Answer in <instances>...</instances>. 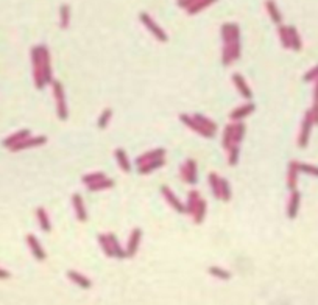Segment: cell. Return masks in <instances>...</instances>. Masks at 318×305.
Here are the masks:
<instances>
[{
  "mask_svg": "<svg viewBox=\"0 0 318 305\" xmlns=\"http://www.w3.org/2000/svg\"><path fill=\"white\" fill-rule=\"evenodd\" d=\"M51 89H53V96L56 103V117L61 122H66L69 118V108H67V101H66V94L61 81L58 80L51 81Z\"/></svg>",
  "mask_w": 318,
  "mask_h": 305,
  "instance_id": "obj_1",
  "label": "cell"
},
{
  "mask_svg": "<svg viewBox=\"0 0 318 305\" xmlns=\"http://www.w3.org/2000/svg\"><path fill=\"white\" fill-rule=\"evenodd\" d=\"M32 55V65H33V80H34V86L36 89L42 91L46 87V81H44L42 75V55H41V46H36L30 51Z\"/></svg>",
  "mask_w": 318,
  "mask_h": 305,
  "instance_id": "obj_2",
  "label": "cell"
},
{
  "mask_svg": "<svg viewBox=\"0 0 318 305\" xmlns=\"http://www.w3.org/2000/svg\"><path fill=\"white\" fill-rule=\"evenodd\" d=\"M139 20L142 22V25L149 30V32L156 38L161 44H166V42H168V36H167V33L162 30L156 22L153 20V17L150 16L149 13H145V11H142L139 14Z\"/></svg>",
  "mask_w": 318,
  "mask_h": 305,
  "instance_id": "obj_3",
  "label": "cell"
},
{
  "mask_svg": "<svg viewBox=\"0 0 318 305\" xmlns=\"http://www.w3.org/2000/svg\"><path fill=\"white\" fill-rule=\"evenodd\" d=\"M312 115H310V109L306 111L304 118L301 122V131H300V136H298V146L300 148H306L309 144V137H310V131H312Z\"/></svg>",
  "mask_w": 318,
  "mask_h": 305,
  "instance_id": "obj_4",
  "label": "cell"
},
{
  "mask_svg": "<svg viewBox=\"0 0 318 305\" xmlns=\"http://www.w3.org/2000/svg\"><path fill=\"white\" fill-rule=\"evenodd\" d=\"M47 144V137L46 136H36V137H27L24 139L22 142L13 145L10 148V151L13 153H17V151H22V150H28V148H36V146H42Z\"/></svg>",
  "mask_w": 318,
  "mask_h": 305,
  "instance_id": "obj_5",
  "label": "cell"
},
{
  "mask_svg": "<svg viewBox=\"0 0 318 305\" xmlns=\"http://www.w3.org/2000/svg\"><path fill=\"white\" fill-rule=\"evenodd\" d=\"M180 120L187 126V128H190L194 132H197V134H200V136H203V137H206V139H212L216 134L214 132H211V131H208V129H204L201 125H200L194 117L192 115H187V114H181L180 115Z\"/></svg>",
  "mask_w": 318,
  "mask_h": 305,
  "instance_id": "obj_6",
  "label": "cell"
},
{
  "mask_svg": "<svg viewBox=\"0 0 318 305\" xmlns=\"http://www.w3.org/2000/svg\"><path fill=\"white\" fill-rule=\"evenodd\" d=\"M181 179L190 185L197 184V162L194 159H187L184 165H181Z\"/></svg>",
  "mask_w": 318,
  "mask_h": 305,
  "instance_id": "obj_7",
  "label": "cell"
},
{
  "mask_svg": "<svg viewBox=\"0 0 318 305\" xmlns=\"http://www.w3.org/2000/svg\"><path fill=\"white\" fill-rule=\"evenodd\" d=\"M161 193H162V196L166 198V201L168 203V206H172V209L175 212H178V213H184L186 212V206H184L180 198L175 195V193L172 192V189L167 187V185H162L161 187Z\"/></svg>",
  "mask_w": 318,
  "mask_h": 305,
  "instance_id": "obj_8",
  "label": "cell"
},
{
  "mask_svg": "<svg viewBox=\"0 0 318 305\" xmlns=\"http://www.w3.org/2000/svg\"><path fill=\"white\" fill-rule=\"evenodd\" d=\"M140 240H142V229L140 227H134L131 230L130 234V239H128V243H127V257L131 258L137 254V249H139V244H140Z\"/></svg>",
  "mask_w": 318,
  "mask_h": 305,
  "instance_id": "obj_9",
  "label": "cell"
},
{
  "mask_svg": "<svg viewBox=\"0 0 318 305\" xmlns=\"http://www.w3.org/2000/svg\"><path fill=\"white\" fill-rule=\"evenodd\" d=\"M223 44H233V41L240 39V28L237 24H223L220 28Z\"/></svg>",
  "mask_w": 318,
  "mask_h": 305,
  "instance_id": "obj_10",
  "label": "cell"
},
{
  "mask_svg": "<svg viewBox=\"0 0 318 305\" xmlns=\"http://www.w3.org/2000/svg\"><path fill=\"white\" fill-rule=\"evenodd\" d=\"M41 55H42V75L46 84H51L53 81V72H51V61H50V50L47 46H41Z\"/></svg>",
  "mask_w": 318,
  "mask_h": 305,
  "instance_id": "obj_11",
  "label": "cell"
},
{
  "mask_svg": "<svg viewBox=\"0 0 318 305\" xmlns=\"http://www.w3.org/2000/svg\"><path fill=\"white\" fill-rule=\"evenodd\" d=\"M290 198H288V204H287V217L288 220H295L300 212V204H301V193L298 189L290 190Z\"/></svg>",
  "mask_w": 318,
  "mask_h": 305,
  "instance_id": "obj_12",
  "label": "cell"
},
{
  "mask_svg": "<svg viewBox=\"0 0 318 305\" xmlns=\"http://www.w3.org/2000/svg\"><path fill=\"white\" fill-rule=\"evenodd\" d=\"M27 244H28V248H30L32 254L34 256L36 260H39V262H44V260L47 258L46 251H44V248L41 246L39 240L36 239L33 234H28V235H27Z\"/></svg>",
  "mask_w": 318,
  "mask_h": 305,
  "instance_id": "obj_13",
  "label": "cell"
},
{
  "mask_svg": "<svg viewBox=\"0 0 318 305\" xmlns=\"http://www.w3.org/2000/svg\"><path fill=\"white\" fill-rule=\"evenodd\" d=\"M72 206H73V210H75L77 220L81 221V223H84L87 220V212H86L84 199L81 198L80 193H73V195H72Z\"/></svg>",
  "mask_w": 318,
  "mask_h": 305,
  "instance_id": "obj_14",
  "label": "cell"
},
{
  "mask_svg": "<svg viewBox=\"0 0 318 305\" xmlns=\"http://www.w3.org/2000/svg\"><path fill=\"white\" fill-rule=\"evenodd\" d=\"M233 83H234L235 89H237V92L243 96V98H245V100L253 98V92H251V89L247 84L245 78H243L240 73H234V75H233Z\"/></svg>",
  "mask_w": 318,
  "mask_h": 305,
  "instance_id": "obj_15",
  "label": "cell"
},
{
  "mask_svg": "<svg viewBox=\"0 0 318 305\" xmlns=\"http://www.w3.org/2000/svg\"><path fill=\"white\" fill-rule=\"evenodd\" d=\"M254 111H256L254 103H247V105L239 106L237 109H234L233 112L229 114V118H231L233 122H239V120H243V118H247L250 114H253Z\"/></svg>",
  "mask_w": 318,
  "mask_h": 305,
  "instance_id": "obj_16",
  "label": "cell"
},
{
  "mask_svg": "<svg viewBox=\"0 0 318 305\" xmlns=\"http://www.w3.org/2000/svg\"><path fill=\"white\" fill-rule=\"evenodd\" d=\"M298 161H292L288 163V170H287V187L288 190H295L298 185Z\"/></svg>",
  "mask_w": 318,
  "mask_h": 305,
  "instance_id": "obj_17",
  "label": "cell"
},
{
  "mask_svg": "<svg viewBox=\"0 0 318 305\" xmlns=\"http://www.w3.org/2000/svg\"><path fill=\"white\" fill-rule=\"evenodd\" d=\"M164 165H166L164 158H159V159H154V161H149V162L140 163V165H137V172L140 175H149V173H153L154 170L162 168Z\"/></svg>",
  "mask_w": 318,
  "mask_h": 305,
  "instance_id": "obj_18",
  "label": "cell"
},
{
  "mask_svg": "<svg viewBox=\"0 0 318 305\" xmlns=\"http://www.w3.org/2000/svg\"><path fill=\"white\" fill-rule=\"evenodd\" d=\"M265 10H267L273 24H276V25L283 24V14H281L275 0H265Z\"/></svg>",
  "mask_w": 318,
  "mask_h": 305,
  "instance_id": "obj_19",
  "label": "cell"
},
{
  "mask_svg": "<svg viewBox=\"0 0 318 305\" xmlns=\"http://www.w3.org/2000/svg\"><path fill=\"white\" fill-rule=\"evenodd\" d=\"M67 277L73 282V284H77L80 288H83V289H89V288H92V282H91V279L89 277H86V276H83V274H80V273H77V271H67Z\"/></svg>",
  "mask_w": 318,
  "mask_h": 305,
  "instance_id": "obj_20",
  "label": "cell"
},
{
  "mask_svg": "<svg viewBox=\"0 0 318 305\" xmlns=\"http://www.w3.org/2000/svg\"><path fill=\"white\" fill-rule=\"evenodd\" d=\"M27 137H30V129H20V131H17V132H14V134H11V136H8L5 140H3V146L5 148H11L13 145H16V144H19V142H22L24 139H27Z\"/></svg>",
  "mask_w": 318,
  "mask_h": 305,
  "instance_id": "obj_21",
  "label": "cell"
},
{
  "mask_svg": "<svg viewBox=\"0 0 318 305\" xmlns=\"http://www.w3.org/2000/svg\"><path fill=\"white\" fill-rule=\"evenodd\" d=\"M166 148H154V150L149 151V153H144L142 156H139L136 159V165H140L144 162H149V161H154V159H159V158H164L166 156Z\"/></svg>",
  "mask_w": 318,
  "mask_h": 305,
  "instance_id": "obj_22",
  "label": "cell"
},
{
  "mask_svg": "<svg viewBox=\"0 0 318 305\" xmlns=\"http://www.w3.org/2000/svg\"><path fill=\"white\" fill-rule=\"evenodd\" d=\"M114 156H116L117 163H119L122 172L130 173L131 172V162H130L128 156H127V151H125L123 148H117V150L114 151Z\"/></svg>",
  "mask_w": 318,
  "mask_h": 305,
  "instance_id": "obj_23",
  "label": "cell"
},
{
  "mask_svg": "<svg viewBox=\"0 0 318 305\" xmlns=\"http://www.w3.org/2000/svg\"><path fill=\"white\" fill-rule=\"evenodd\" d=\"M206 210H208V203H206V199L200 198L198 204H197V207H195V210H194V213H192L195 225H201V223L204 221Z\"/></svg>",
  "mask_w": 318,
  "mask_h": 305,
  "instance_id": "obj_24",
  "label": "cell"
},
{
  "mask_svg": "<svg viewBox=\"0 0 318 305\" xmlns=\"http://www.w3.org/2000/svg\"><path fill=\"white\" fill-rule=\"evenodd\" d=\"M36 218H38L39 226L44 232H51V223L49 218V213L44 207H38V209H36Z\"/></svg>",
  "mask_w": 318,
  "mask_h": 305,
  "instance_id": "obj_25",
  "label": "cell"
},
{
  "mask_svg": "<svg viewBox=\"0 0 318 305\" xmlns=\"http://www.w3.org/2000/svg\"><path fill=\"white\" fill-rule=\"evenodd\" d=\"M108 239L111 243V248H113V251H114V257L116 258H127V251L122 248L119 239H117L114 234H108Z\"/></svg>",
  "mask_w": 318,
  "mask_h": 305,
  "instance_id": "obj_26",
  "label": "cell"
},
{
  "mask_svg": "<svg viewBox=\"0 0 318 305\" xmlns=\"http://www.w3.org/2000/svg\"><path fill=\"white\" fill-rule=\"evenodd\" d=\"M114 187V181L109 179V177H103V179L94 182V184H89L87 185V190L95 193V192H101V190H108V189H113Z\"/></svg>",
  "mask_w": 318,
  "mask_h": 305,
  "instance_id": "obj_27",
  "label": "cell"
},
{
  "mask_svg": "<svg viewBox=\"0 0 318 305\" xmlns=\"http://www.w3.org/2000/svg\"><path fill=\"white\" fill-rule=\"evenodd\" d=\"M216 2H218V0H198V2H195L192 6H189L187 14H189V16H195V14L201 13L203 10H206L208 6L214 5Z\"/></svg>",
  "mask_w": 318,
  "mask_h": 305,
  "instance_id": "obj_28",
  "label": "cell"
},
{
  "mask_svg": "<svg viewBox=\"0 0 318 305\" xmlns=\"http://www.w3.org/2000/svg\"><path fill=\"white\" fill-rule=\"evenodd\" d=\"M208 182H209V187H211L212 195L216 196L217 199H221V192H220V176H218L216 172L209 173V176H208Z\"/></svg>",
  "mask_w": 318,
  "mask_h": 305,
  "instance_id": "obj_29",
  "label": "cell"
},
{
  "mask_svg": "<svg viewBox=\"0 0 318 305\" xmlns=\"http://www.w3.org/2000/svg\"><path fill=\"white\" fill-rule=\"evenodd\" d=\"M192 117H194L195 120H197L200 125H201L204 129H208V131H211V132L216 134V131H217V128H218L216 122H212L211 118H208V117L203 115V114H194Z\"/></svg>",
  "mask_w": 318,
  "mask_h": 305,
  "instance_id": "obj_30",
  "label": "cell"
},
{
  "mask_svg": "<svg viewBox=\"0 0 318 305\" xmlns=\"http://www.w3.org/2000/svg\"><path fill=\"white\" fill-rule=\"evenodd\" d=\"M288 34H290V48L295 51H300L302 48V41H301L298 30L290 25L288 27Z\"/></svg>",
  "mask_w": 318,
  "mask_h": 305,
  "instance_id": "obj_31",
  "label": "cell"
},
{
  "mask_svg": "<svg viewBox=\"0 0 318 305\" xmlns=\"http://www.w3.org/2000/svg\"><path fill=\"white\" fill-rule=\"evenodd\" d=\"M70 25V6L67 3H63L60 6V27L63 30H67Z\"/></svg>",
  "mask_w": 318,
  "mask_h": 305,
  "instance_id": "obj_32",
  "label": "cell"
},
{
  "mask_svg": "<svg viewBox=\"0 0 318 305\" xmlns=\"http://www.w3.org/2000/svg\"><path fill=\"white\" fill-rule=\"evenodd\" d=\"M245 131H247V125L242 120L234 123V137H233V145H239L243 137H245Z\"/></svg>",
  "mask_w": 318,
  "mask_h": 305,
  "instance_id": "obj_33",
  "label": "cell"
},
{
  "mask_svg": "<svg viewBox=\"0 0 318 305\" xmlns=\"http://www.w3.org/2000/svg\"><path fill=\"white\" fill-rule=\"evenodd\" d=\"M233 137H234V123H229L223 129V137H221V146L225 150H229V146L233 145Z\"/></svg>",
  "mask_w": 318,
  "mask_h": 305,
  "instance_id": "obj_34",
  "label": "cell"
},
{
  "mask_svg": "<svg viewBox=\"0 0 318 305\" xmlns=\"http://www.w3.org/2000/svg\"><path fill=\"white\" fill-rule=\"evenodd\" d=\"M208 273L211 274L212 277L220 279V280H229L233 277L231 273H229L228 270H225V268H220V266H209Z\"/></svg>",
  "mask_w": 318,
  "mask_h": 305,
  "instance_id": "obj_35",
  "label": "cell"
},
{
  "mask_svg": "<svg viewBox=\"0 0 318 305\" xmlns=\"http://www.w3.org/2000/svg\"><path fill=\"white\" fill-rule=\"evenodd\" d=\"M198 201H200V193L197 190H190L189 196H187V203H186V213H189V215L194 213Z\"/></svg>",
  "mask_w": 318,
  "mask_h": 305,
  "instance_id": "obj_36",
  "label": "cell"
},
{
  "mask_svg": "<svg viewBox=\"0 0 318 305\" xmlns=\"http://www.w3.org/2000/svg\"><path fill=\"white\" fill-rule=\"evenodd\" d=\"M111 117H113V109H111V108H105V109H103V112H101L100 117L97 118L99 129H106V126L109 125Z\"/></svg>",
  "mask_w": 318,
  "mask_h": 305,
  "instance_id": "obj_37",
  "label": "cell"
},
{
  "mask_svg": "<svg viewBox=\"0 0 318 305\" xmlns=\"http://www.w3.org/2000/svg\"><path fill=\"white\" fill-rule=\"evenodd\" d=\"M278 34H279V41L283 44L284 48H290V34H288V27L285 25H278Z\"/></svg>",
  "mask_w": 318,
  "mask_h": 305,
  "instance_id": "obj_38",
  "label": "cell"
},
{
  "mask_svg": "<svg viewBox=\"0 0 318 305\" xmlns=\"http://www.w3.org/2000/svg\"><path fill=\"white\" fill-rule=\"evenodd\" d=\"M99 243H100V246H101V249H103V252H105L106 257H114V251H113V248H111L108 234H100L99 235Z\"/></svg>",
  "mask_w": 318,
  "mask_h": 305,
  "instance_id": "obj_39",
  "label": "cell"
},
{
  "mask_svg": "<svg viewBox=\"0 0 318 305\" xmlns=\"http://www.w3.org/2000/svg\"><path fill=\"white\" fill-rule=\"evenodd\" d=\"M220 192H221V201H231L233 198V193H231V187H229V182L225 177H220Z\"/></svg>",
  "mask_w": 318,
  "mask_h": 305,
  "instance_id": "obj_40",
  "label": "cell"
},
{
  "mask_svg": "<svg viewBox=\"0 0 318 305\" xmlns=\"http://www.w3.org/2000/svg\"><path fill=\"white\" fill-rule=\"evenodd\" d=\"M234 61L233 59V48H231V44H223V50H221V64L225 67L231 65V63Z\"/></svg>",
  "mask_w": 318,
  "mask_h": 305,
  "instance_id": "obj_41",
  "label": "cell"
},
{
  "mask_svg": "<svg viewBox=\"0 0 318 305\" xmlns=\"http://www.w3.org/2000/svg\"><path fill=\"white\" fill-rule=\"evenodd\" d=\"M103 177H106V175L103 172H94V173H89V175H84L83 177H81V182L89 185V184H94V182L103 179Z\"/></svg>",
  "mask_w": 318,
  "mask_h": 305,
  "instance_id": "obj_42",
  "label": "cell"
},
{
  "mask_svg": "<svg viewBox=\"0 0 318 305\" xmlns=\"http://www.w3.org/2000/svg\"><path fill=\"white\" fill-rule=\"evenodd\" d=\"M229 156H228V163L231 167L234 165H237V162H239V145H231L229 146Z\"/></svg>",
  "mask_w": 318,
  "mask_h": 305,
  "instance_id": "obj_43",
  "label": "cell"
},
{
  "mask_svg": "<svg viewBox=\"0 0 318 305\" xmlns=\"http://www.w3.org/2000/svg\"><path fill=\"white\" fill-rule=\"evenodd\" d=\"M298 170L302 173H307V175H312L315 177H318V167L317 165H310V163H302L298 162Z\"/></svg>",
  "mask_w": 318,
  "mask_h": 305,
  "instance_id": "obj_44",
  "label": "cell"
},
{
  "mask_svg": "<svg viewBox=\"0 0 318 305\" xmlns=\"http://www.w3.org/2000/svg\"><path fill=\"white\" fill-rule=\"evenodd\" d=\"M302 80L306 81V83H310V81H317L318 80V64L315 67H312L304 77H302Z\"/></svg>",
  "mask_w": 318,
  "mask_h": 305,
  "instance_id": "obj_45",
  "label": "cell"
},
{
  "mask_svg": "<svg viewBox=\"0 0 318 305\" xmlns=\"http://www.w3.org/2000/svg\"><path fill=\"white\" fill-rule=\"evenodd\" d=\"M310 115H312L314 125H318V103L317 101H314V106L310 109Z\"/></svg>",
  "mask_w": 318,
  "mask_h": 305,
  "instance_id": "obj_46",
  "label": "cell"
},
{
  "mask_svg": "<svg viewBox=\"0 0 318 305\" xmlns=\"http://www.w3.org/2000/svg\"><path fill=\"white\" fill-rule=\"evenodd\" d=\"M195 2H198V0H178V6H180V8L187 10L189 6H192Z\"/></svg>",
  "mask_w": 318,
  "mask_h": 305,
  "instance_id": "obj_47",
  "label": "cell"
},
{
  "mask_svg": "<svg viewBox=\"0 0 318 305\" xmlns=\"http://www.w3.org/2000/svg\"><path fill=\"white\" fill-rule=\"evenodd\" d=\"M10 277H11V274L6 270H3V268H0V279L5 280V279H10Z\"/></svg>",
  "mask_w": 318,
  "mask_h": 305,
  "instance_id": "obj_48",
  "label": "cell"
},
{
  "mask_svg": "<svg viewBox=\"0 0 318 305\" xmlns=\"http://www.w3.org/2000/svg\"><path fill=\"white\" fill-rule=\"evenodd\" d=\"M314 101L318 103V80L315 81V87H314Z\"/></svg>",
  "mask_w": 318,
  "mask_h": 305,
  "instance_id": "obj_49",
  "label": "cell"
}]
</instances>
